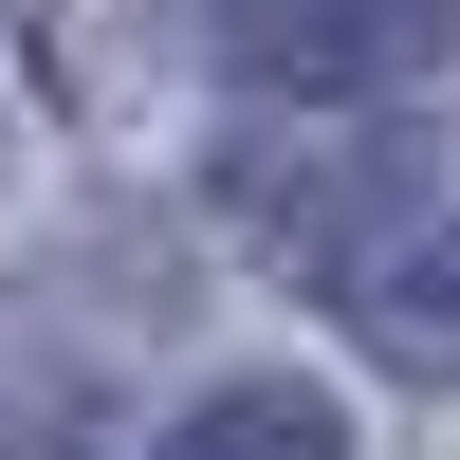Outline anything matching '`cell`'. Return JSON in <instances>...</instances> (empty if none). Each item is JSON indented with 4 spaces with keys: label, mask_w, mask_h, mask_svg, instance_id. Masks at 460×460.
<instances>
[{
    "label": "cell",
    "mask_w": 460,
    "mask_h": 460,
    "mask_svg": "<svg viewBox=\"0 0 460 460\" xmlns=\"http://www.w3.org/2000/svg\"><path fill=\"white\" fill-rule=\"evenodd\" d=\"M460 56V0H240V74L277 93H405Z\"/></svg>",
    "instance_id": "obj_1"
},
{
    "label": "cell",
    "mask_w": 460,
    "mask_h": 460,
    "mask_svg": "<svg viewBox=\"0 0 460 460\" xmlns=\"http://www.w3.org/2000/svg\"><path fill=\"white\" fill-rule=\"evenodd\" d=\"M166 460H350V424H332L314 387H221V405H203Z\"/></svg>",
    "instance_id": "obj_2"
}]
</instances>
